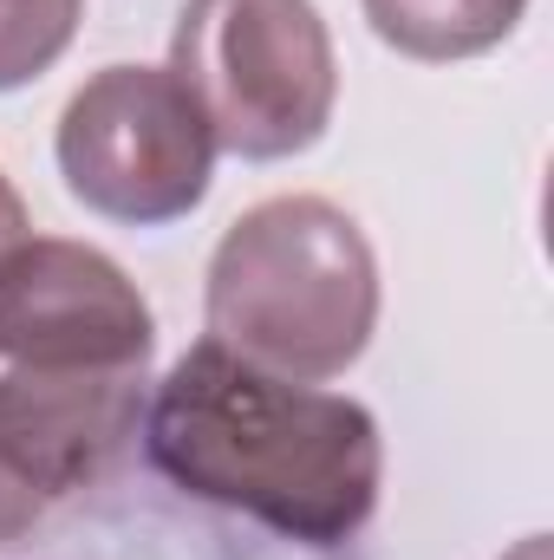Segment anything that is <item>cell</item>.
<instances>
[{
	"mask_svg": "<svg viewBox=\"0 0 554 560\" xmlns=\"http://www.w3.org/2000/svg\"><path fill=\"white\" fill-rule=\"evenodd\" d=\"M143 456L196 502L235 509L307 548L353 541L385 482V443L359 398L320 392L196 339L143 392Z\"/></svg>",
	"mask_w": 554,
	"mask_h": 560,
	"instance_id": "cell-1",
	"label": "cell"
},
{
	"mask_svg": "<svg viewBox=\"0 0 554 560\" xmlns=\"http://www.w3.org/2000/svg\"><path fill=\"white\" fill-rule=\"evenodd\" d=\"M379 326V255L326 196H268L209 261V339L280 378H339Z\"/></svg>",
	"mask_w": 554,
	"mask_h": 560,
	"instance_id": "cell-2",
	"label": "cell"
},
{
	"mask_svg": "<svg viewBox=\"0 0 554 560\" xmlns=\"http://www.w3.org/2000/svg\"><path fill=\"white\" fill-rule=\"evenodd\" d=\"M170 72L229 156L280 163L326 138L339 105L333 33L313 0H189Z\"/></svg>",
	"mask_w": 554,
	"mask_h": 560,
	"instance_id": "cell-3",
	"label": "cell"
},
{
	"mask_svg": "<svg viewBox=\"0 0 554 560\" xmlns=\"http://www.w3.org/2000/svg\"><path fill=\"white\" fill-rule=\"evenodd\" d=\"M66 189L131 229L183 222L216 176V138L170 66H105L59 112Z\"/></svg>",
	"mask_w": 554,
	"mask_h": 560,
	"instance_id": "cell-4",
	"label": "cell"
},
{
	"mask_svg": "<svg viewBox=\"0 0 554 560\" xmlns=\"http://www.w3.org/2000/svg\"><path fill=\"white\" fill-rule=\"evenodd\" d=\"M0 359L46 372L150 365V306L112 255L26 235L0 255Z\"/></svg>",
	"mask_w": 554,
	"mask_h": 560,
	"instance_id": "cell-5",
	"label": "cell"
},
{
	"mask_svg": "<svg viewBox=\"0 0 554 560\" xmlns=\"http://www.w3.org/2000/svg\"><path fill=\"white\" fill-rule=\"evenodd\" d=\"M529 0H366L372 33L424 66H450V59H476L489 46H503L516 33Z\"/></svg>",
	"mask_w": 554,
	"mask_h": 560,
	"instance_id": "cell-6",
	"label": "cell"
},
{
	"mask_svg": "<svg viewBox=\"0 0 554 560\" xmlns=\"http://www.w3.org/2000/svg\"><path fill=\"white\" fill-rule=\"evenodd\" d=\"M85 0H0V92L33 85L79 33Z\"/></svg>",
	"mask_w": 554,
	"mask_h": 560,
	"instance_id": "cell-7",
	"label": "cell"
},
{
	"mask_svg": "<svg viewBox=\"0 0 554 560\" xmlns=\"http://www.w3.org/2000/svg\"><path fill=\"white\" fill-rule=\"evenodd\" d=\"M46 515H53V502H46V495H39V482L20 469V456L0 443V548L26 541Z\"/></svg>",
	"mask_w": 554,
	"mask_h": 560,
	"instance_id": "cell-8",
	"label": "cell"
},
{
	"mask_svg": "<svg viewBox=\"0 0 554 560\" xmlns=\"http://www.w3.org/2000/svg\"><path fill=\"white\" fill-rule=\"evenodd\" d=\"M33 229H26V209H20V196H13V183L0 176V255L13 248V242H26Z\"/></svg>",
	"mask_w": 554,
	"mask_h": 560,
	"instance_id": "cell-9",
	"label": "cell"
},
{
	"mask_svg": "<svg viewBox=\"0 0 554 560\" xmlns=\"http://www.w3.org/2000/svg\"><path fill=\"white\" fill-rule=\"evenodd\" d=\"M509 560H549V541H542V535H529V541H522Z\"/></svg>",
	"mask_w": 554,
	"mask_h": 560,
	"instance_id": "cell-10",
	"label": "cell"
}]
</instances>
